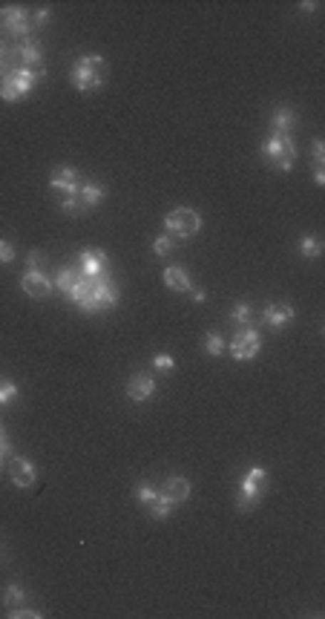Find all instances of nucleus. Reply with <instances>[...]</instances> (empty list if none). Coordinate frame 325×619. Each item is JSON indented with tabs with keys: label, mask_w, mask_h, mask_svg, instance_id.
Segmentation results:
<instances>
[{
	"label": "nucleus",
	"mask_w": 325,
	"mask_h": 619,
	"mask_svg": "<svg viewBox=\"0 0 325 619\" xmlns=\"http://www.w3.org/2000/svg\"><path fill=\"white\" fill-rule=\"evenodd\" d=\"M104 196H107L104 184H96V182H84V184L78 187V202L84 204V211H93V208H98V204L104 202Z\"/></svg>",
	"instance_id": "17"
},
{
	"label": "nucleus",
	"mask_w": 325,
	"mask_h": 619,
	"mask_svg": "<svg viewBox=\"0 0 325 619\" xmlns=\"http://www.w3.org/2000/svg\"><path fill=\"white\" fill-rule=\"evenodd\" d=\"M49 21H52V12H49V9H35V12H32V29H43Z\"/></svg>",
	"instance_id": "34"
},
{
	"label": "nucleus",
	"mask_w": 325,
	"mask_h": 619,
	"mask_svg": "<svg viewBox=\"0 0 325 619\" xmlns=\"http://www.w3.org/2000/svg\"><path fill=\"white\" fill-rule=\"evenodd\" d=\"M314 182L322 187L325 184V167H314Z\"/></svg>",
	"instance_id": "38"
},
{
	"label": "nucleus",
	"mask_w": 325,
	"mask_h": 619,
	"mask_svg": "<svg viewBox=\"0 0 325 619\" xmlns=\"http://www.w3.org/2000/svg\"><path fill=\"white\" fill-rule=\"evenodd\" d=\"M294 317H296V311H294V306H288V303H268V306L262 308V323L271 326V328H285Z\"/></svg>",
	"instance_id": "13"
},
{
	"label": "nucleus",
	"mask_w": 325,
	"mask_h": 619,
	"mask_svg": "<svg viewBox=\"0 0 325 619\" xmlns=\"http://www.w3.org/2000/svg\"><path fill=\"white\" fill-rule=\"evenodd\" d=\"M299 254L308 256V259H319V254H322V242H319V236H316V234L302 236V239H299Z\"/></svg>",
	"instance_id": "22"
},
{
	"label": "nucleus",
	"mask_w": 325,
	"mask_h": 619,
	"mask_svg": "<svg viewBox=\"0 0 325 619\" xmlns=\"http://www.w3.org/2000/svg\"><path fill=\"white\" fill-rule=\"evenodd\" d=\"M15 397H18V386H15L12 380H4V383H0V406H9Z\"/></svg>",
	"instance_id": "29"
},
{
	"label": "nucleus",
	"mask_w": 325,
	"mask_h": 619,
	"mask_svg": "<svg viewBox=\"0 0 325 619\" xmlns=\"http://www.w3.org/2000/svg\"><path fill=\"white\" fill-rule=\"evenodd\" d=\"M153 366H155L158 372H173V369H176V360H173L170 355H165V352H158V355L153 358Z\"/></svg>",
	"instance_id": "32"
},
{
	"label": "nucleus",
	"mask_w": 325,
	"mask_h": 619,
	"mask_svg": "<svg viewBox=\"0 0 325 619\" xmlns=\"http://www.w3.org/2000/svg\"><path fill=\"white\" fill-rule=\"evenodd\" d=\"M41 259H43V254H41V251H32V254L26 256V262H29V271H41Z\"/></svg>",
	"instance_id": "36"
},
{
	"label": "nucleus",
	"mask_w": 325,
	"mask_h": 619,
	"mask_svg": "<svg viewBox=\"0 0 325 619\" xmlns=\"http://www.w3.org/2000/svg\"><path fill=\"white\" fill-rule=\"evenodd\" d=\"M202 228V217L199 211L193 208H176L165 217V231L167 236H176V239H187V236H196Z\"/></svg>",
	"instance_id": "6"
},
{
	"label": "nucleus",
	"mask_w": 325,
	"mask_h": 619,
	"mask_svg": "<svg viewBox=\"0 0 325 619\" xmlns=\"http://www.w3.org/2000/svg\"><path fill=\"white\" fill-rule=\"evenodd\" d=\"M299 9H302V12H314V9H316V4H299Z\"/></svg>",
	"instance_id": "40"
},
{
	"label": "nucleus",
	"mask_w": 325,
	"mask_h": 619,
	"mask_svg": "<svg viewBox=\"0 0 325 619\" xmlns=\"http://www.w3.org/2000/svg\"><path fill=\"white\" fill-rule=\"evenodd\" d=\"M205 352H207L210 358H222V355H225V340H222L219 331H210V334L205 337Z\"/></svg>",
	"instance_id": "25"
},
{
	"label": "nucleus",
	"mask_w": 325,
	"mask_h": 619,
	"mask_svg": "<svg viewBox=\"0 0 325 619\" xmlns=\"http://www.w3.org/2000/svg\"><path fill=\"white\" fill-rule=\"evenodd\" d=\"M265 487H268V472L265 467H251L239 481V496H236V510L248 513L254 507H259L262 496H265Z\"/></svg>",
	"instance_id": "2"
},
{
	"label": "nucleus",
	"mask_w": 325,
	"mask_h": 619,
	"mask_svg": "<svg viewBox=\"0 0 325 619\" xmlns=\"http://www.w3.org/2000/svg\"><path fill=\"white\" fill-rule=\"evenodd\" d=\"M271 127L279 135H291V130L296 127V113L291 107H277L274 115H271Z\"/></svg>",
	"instance_id": "19"
},
{
	"label": "nucleus",
	"mask_w": 325,
	"mask_h": 619,
	"mask_svg": "<svg viewBox=\"0 0 325 619\" xmlns=\"http://www.w3.org/2000/svg\"><path fill=\"white\" fill-rule=\"evenodd\" d=\"M165 286H167L170 291H179V294H185V291H193L190 274H187L185 268H179V265H170V268H165Z\"/></svg>",
	"instance_id": "18"
},
{
	"label": "nucleus",
	"mask_w": 325,
	"mask_h": 619,
	"mask_svg": "<svg viewBox=\"0 0 325 619\" xmlns=\"http://www.w3.org/2000/svg\"><path fill=\"white\" fill-rule=\"evenodd\" d=\"M21 286H24V291L29 294V297H35V300H46L49 294H52V280L46 277L43 271H26L24 274V280H21Z\"/></svg>",
	"instance_id": "10"
},
{
	"label": "nucleus",
	"mask_w": 325,
	"mask_h": 619,
	"mask_svg": "<svg viewBox=\"0 0 325 619\" xmlns=\"http://www.w3.org/2000/svg\"><path fill=\"white\" fill-rule=\"evenodd\" d=\"M193 300H196V303H205V300H207V294H205V291H193Z\"/></svg>",
	"instance_id": "39"
},
{
	"label": "nucleus",
	"mask_w": 325,
	"mask_h": 619,
	"mask_svg": "<svg viewBox=\"0 0 325 619\" xmlns=\"http://www.w3.org/2000/svg\"><path fill=\"white\" fill-rule=\"evenodd\" d=\"M155 499H158V487H153V484H138V487H135V501H138V504L150 507Z\"/></svg>",
	"instance_id": "26"
},
{
	"label": "nucleus",
	"mask_w": 325,
	"mask_h": 619,
	"mask_svg": "<svg viewBox=\"0 0 325 619\" xmlns=\"http://www.w3.org/2000/svg\"><path fill=\"white\" fill-rule=\"evenodd\" d=\"M4 458H6V455H0V467H4Z\"/></svg>",
	"instance_id": "41"
},
{
	"label": "nucleus",
	"mask_w": 325,
	"mask_h": 619,
	"mask_svg": "<svg viewBox=\"0 0 325 619\" xmlns=\"http://www.w3.org/2000/svg\"><path fill=\"white\" fill-rule=\"evenodd\" d=\"M153 392H155V380H153V375H141V372L130 375V380H127V397H130V400L144 403L147 397H153Z\"/></svg>",
	"instance_id": "14"
},
{
	"label": "nucleus",
	"mask_w": 325,
	"mask_h": 619,
	"mask_svg": "<svg viewBox=\"0 0 325 619\" xmlns=\"http://www.w3.org/2000/svg\"><path fill=\"white\" fill-rule=\"evenodd\" d=\"M230 320L236 326H251L254 323V306L251 303H236L233 311H230Z\"/></svg>",
	"instance_id": "23"
},
{
	"label": "nucleus",
	"mask_w": 325,
	"mask_h": 619,
	"mask_svg": "<svg viewBox=\"0 0 325 619\" xmlns=\"http://www.w3.org/2000/svg\"><path fill=\"white\" fill-rule=\"evenodd\" d=\"M9 478H12V484H15V487L26 490V487L35 484L38 469H35V464L26 461V458H9Z\"/></svg>",
	"instance_id": "11"
},
{
	"label": "nucleus",
	"mask_w": 325,
	"mask_h": 619,
	"mask_svg": "<svg viewBox=\"0 0 325 619\" xmlns=\"http://www.w3.org/2000/svg\"><path fill=\"white\" fill-rule=\"evenodd\" d=\"M15 256H18L15 245H12L9 239H0V265H12V262H15Z\"/></svg>",
	"instance_id": "30"
},
{
	"label": "nucleus",
	"mask_w": 325,
	"mask_h": 619,
	"mask_svg": "<svg viewBox=\"0 0 325 619\" xmlns=\"http://www.w3.org/2000/svg\"><path fill=\"white\" fill-rule=\"evenodd\" d=\"M43 610H35V608H26V605H18V608H9V619H41Z\"/></svg>",
	"instance_id": "28"
},
{
	"label": "nucleus",
	"mask_w": 325,
	"mask_h": 619,
	"mask_svg": "<svg viewBox=\"0 0 325 619\" xmlns=\"http://www.w3.org/2000/svg\"><path fill=\"white\" fill-rule=\"evenodd\" d=\"M49 187L63 193V196H78V187H81V173L75 167H58L49 179Z\"/></svg>",
	"instance_id": "12"
},
{
	"label": "nucleus",
	"mask_w": 325,
	"mask_h": 619,
	"mask_svg": "<svg viewBox=\"0 0 325 619\" xmlns=\"http://www.w3.org/2000/svg\"><path fill=\"white\" fill-rule=\"evenodd\" d=\"M311 159H314V167H325V145H322V139L311 142Z\"/></svg>",
	"instance_id": "31"
},
{
	"label": "nucleus",
	"mask_w": 325,
	"mask_h": 619,
	"mask_svg": "<svg viewBox=\"0 0 325 619\" xmlns=\"http://www.w3.org/2000/svg\"><path fill=\"white\" fill-rule=\"evenodd\" d=\"M6 55H9V52H6V46L0 43V81L6 78Z\"/></svg>",
	"instance_id": "37"
},
{
	"label": "nucleus",
	"mask_w": 325,
	"mask_h": 619,
	"mask_svg": "<svg viewBox=\"0 0 325 619\" xmlns=\"http://www.w3.org/2000/svg\"><path fill=\"white\" fill-rule=\"evenodd\" d=\"M165 499H170L173 504H182V501H187L190 499V493H193V484L187 478H182V475H170L167 481H165V487L158 490Z\"/></svg>",
	"instance_id": "15"
},
{
	"label": "nucleus",
	"mask_w": 325,
	"mask_h": 619,
	"mask_svg": "<svg viewBox=\"0 0 325 619\" xmlns=\"http://www.w3.org/2000/svg\"><path fill=\"white\" fill-rule=\"evenodd\" d=\"M0 26L15 38H29L32 35V12L24 6H4L0 9Z\"/></svg>",
	"instance_id": "8"
},
{
	"label": "nucleus",
	"mask_w": 325,
	"mask_h": 619,
	"mask_svg": "<svg viewBox=\"0 0 325 619\" xmlns=\"http://www.w3.org/2000/svg\"><path fill=\"white\" fill-rule=\"evenodd\" d=\"M78 265H81V277H87V280H98V277H104V274H110V259H107V254L101 248L81 251Z\"/></svg>",
	"instance_id": "9"
},
{
	"label": "nucleus",
	"mask_w": 325,
	"mask_h": 619,
	"mask_svg": "<svg viewBox=\"0 0 325 619\" xmlns=\"http://www.w3.org/2000/svg\"><path fill=\"white\" fill-rule=\"evenodd\" d=\"M75 280H78V277H75V274H72V268H61V271H58V277H55V283H52V286H55V288H58V291H61L63 297H69V291H72V286H75Z\"/></svg>",
	"instance_id": "24"
},
{
	"label": "nucleus",
	"mask_w": 325,
	"mask_h": 619,
	"mask_svg": "<svg viewBox=\"0 0 325 619\" xmlns=\"http://www.w3.org/2000/svg\"><path fill=\"white\" fill-rule=\"evenodd\" d=\"M118 286H115V280L110 277V274H104V277H98V280H93V288H90V297H87V303L81 306V311H87V314H93V311H107V308H113L115 303H118Z\"/></svg>",
	"instance_id": "5"
},
{
	"label": "nucleus",
	"mask_w": 325,
	"mask_h": 619,
	"mask_svg": "<svg viewBox=\"0 0 325 619\" xmlns=\"http://www.w3.org/2000/svg\"><path fill=\"white\" fill-rule=\"evenodd\" d=\"M26 602V588L21 582H9L4 588V608H18Z\"/></svg>",
	"instance_id": "20"
},
{
	"label": "nucleus",
	"mask_w": 325,
	"mask_h": 619,
	"mask_svg": "<svg viewBox=\"0 0 325 619\" xmlns=\"http://www.w3.org/2000/svg\"><path fill=\"white\" fill-rule=\"evenodd\" d=\"M61 211H63V214H84V204L78 202V196H63Z\"/></svg>",
	"instance_id": "33"
},
{
	"label": "nucleus",
	"mask_w": 325,
	"mask_h": 619,
	"mask_svg": "<svg viewBox=\"0 0 325 619\" xmlns=\"http://www.w3.org/2000/svg\"><path fill=\"white\" fill-rule=\"evenodd\" d=\"M72 87L78 93H96L104 87V78H107V66H104V58L101 55H81L75 63H72Z\"/></svg>",
	"instance_id": "1"
},
{
	"label": "nucleus",
	"mask_w": 325,
	"mask_h": 619,
	"mask_svg": "<svg viewBox=\"0 0 325 619\" xmlns=\"http://www.w3.org/2000/svg\"><path fill=\"white\" fill-rule=\"evenodd\" d=\"M18 55L24 58V66L26 70H41V63H43V49H41V41L38 38H24L21 41V46H18Z\"/></svg>",
	"instance_id": "16"
},
{
	"label": "nucleus",
	"mask_w": 325,
	"mask_h": 619,
	"mask_svg": "<svg viewBox=\"0 0 325 619\" xmlns=\"http://www.w3.org/2000/svg\"><path fill=\"white\" fill-rule=\"evenodd\" d=\"M259 352H262V334H259L254 326H242V331H239V334L233 337V343H230L233 360L245 363V360H254Z\"/></svg>",
	"instance_id": "7"
},
{
	"label": "nucleus",
	"mask_w": 325,
	"mask_h": 619,
	"mask_svg": "<svg viewBox=\"0 0 325 619\" xmlns=\"http://www.w3.org/2000/svg\"><path fill=\"white\" fill-rule=\"evenodd\" d=\"M12 452V441H9V435L4 432V427H0V455H9Z\"/></svg>",
	"instance_id": "35"
},
{
	"label": "nucleus",
	"mask_w": 325,
	"mask_h": 619,
	"mask_svg": "<svg viewBox=\"0 0 325 619\" xmlns=\"http://www.w3.org/2000/svg\"><path fill=\"white\" fill-rule=\"evenodd\" d=\"M259 153L279 173H288L294 167V162H296V145H294V139H291V135H279V132L271 135V139L262 145Z\"/></svg>",
	"instance_id": "3"
},
{
	"label": "nucleus",
	"mask_w": 325,
	"mask_h": 619,
	"mask_svg": "<svg viewBox=\"0 0 325 619\" xmlns=\"http://www.w3.org/2000/svg\"><path fill=\"white\" fill-rule=\"evenodd\" d=\"M173 507H176V504H173L170 499H165V496L158 493V499L150 504V519H155V521H165V519H170Z\"/></svg>",
	"instance_id": "21"
},
{
	"label": "nucleus",
	"mask_w": 325,
	"mask_h": 619,
	"mask_svg": "<svg viewBox=\"0 0 325 619\" xmlns=\"http://www.w3.org/2000/svg\"><path fill=\"white\" fill-rule=\"evenodd\" d=\"M41 78H43V70H26V66H21V70H12V73H6L4 81H0V98L12 104V101L29 95V93L38 87Z\"/></svg>",
	"instance_id": "4"
},
{
	"label": "nucleus",
	"mask_w": 325,
	"mask_h": 619,
	"mask_svg": "<svg viewBox=\"0 0 325 619\" xmlns=\"http://www.w3.org/2000/svg\"><path fill=\"white\" fill-rule=\"evenodd\" d=\"M170 251H173V236L161 234V236L153 239V254H155V256H167Z\"/></svg>",
	"instance_id": "27"
}]
</instances>
